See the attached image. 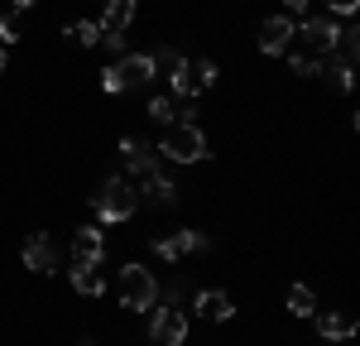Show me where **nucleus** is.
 Segmentation results:
<instances>
[{
  "label": "nucleus",
  "instance_id": "1",
  "mask_svg": "<svg viewBox=\"0 0 360 346\" xmlns=\"http://www.w3.org/2000/svg\"><path fill=\"white\" fill-rule=\"evenodd\" d=\"M168 82H173L178 101H197L207 86L217 82V63L212 58H178V68L168 72Z\"/></svg>",
  "mask_w": 360,
  "mask_h": 346
},
{
  "label": "nucleus",
  "instance_id": "2",
  "mask_svg": "<svg viewBox=\"0 0 360 346\" xmlns=\"http://www.w3.org/2000/svg\"><path fill=\"white\" fill-rule=\"evenodd\" d=\"M115 288H120V303H125L130 313H149V308L159 303V279H154L144 264H125L120 279H115Z\"/></svg>",
  "mask_w": 360,
  "mask_h": 346
},
{
  "label": "nucleus",
  "instance_id": "3",
  "mask_svg": "<svg viewBox=\"0 0 360 346\" xmlns=\"http://www.w3.org/2000/svg\"><path fill=\"white\" fill-rule=\"evenodd\" d=\"M159 72H154V58L149 53H120L106 68V77H101V86L106 91H135V86H144V82H154Z\"/></svg>",
  "mask_w": 360,
  "mask_h": 346
},
{
  "label": "nucleus",
  "instance_id": "4",
  "mask_svg": "<svg viewBox=\"0 0 360 346\" xmlns=\"http://www.w3.org/2000/svg\"><path fill=\"white\" fill-rule=\"evenodd\" d=\"M91 207H96L101 222H125L139 207V198H135V188H130L125 178H101V188L91 193Z\"/></svg>",
  "mask_w": 360,
  "mask_h": 346
},
{
  "label": "nucleus",
  "instance_id": "5",
  "mask_svg": "<svg viewBox=\"0 0 360 346\" xmlns=\"http://www.w3.org/2000/svg\"><path fill=\"white\" fill-rule=\"evenodd\" d=\"M159 149H164V159H173V164H197V159H207V140H202L197 125H173Z\"/></svg>",
  "mask_w": 360,
  "mask_h": 346
},
{
  "label": "nucleus",
  "instance_id": "6",
  "mask_svg": "<svg viewBox=\"0 0 360 346\" xmlns=\"http://www.w3.org/2000/svg\"><path fill=\"white\" fill-rule=\"evenodd\" d=\"M25 264L34 274H53L58 264H63V250H58V241L49 231H39V236H29L25 241Z\"/></svg>",
  "mask_w": 360,
  "mask_h": 346
},
{
  "label": "nucleus",
  "instance_id": "7",
  "mask_svg": "<svg viewBox=\"0 0 360 346\" xmlns=\"http://www.w3.org/2000/svg\"><path fill=\"white\" fill-rule=\"evenodd\" d=\"M149 337H154L159 346H183V337H188V317H183V308H159L154 322H149Z\"/></svg>",
  "mask_w": 360,
  "mask_h": 346
},
{
  "label": "nucleus",
  "instance_id": "8",
  "mask_svg": "<svg viewBox=\"0 0 360 346\" xmlns=\"http://www.w3.org/2000/svg\"><path fill=\"white\" fill-rule=\"evenodd\" d=\"M154 250L164 260H178V255H188V250H212V236H202V231H168V236L154 241Z\"/></svg>",
  "mask_w": 360,
  "mask_h": 346
},
{
  "label": "nucleus",
  "instance_id": "9",
  "mask_svg": "<svg viewBox=\"0 0 360 346\" xmlns=\"http://www.w3.org/2000/svg\"><path fill=\"white\" fill-rule=\"evenodd\" d=\"M197 313L207 317V322H226V317L236 313V303H231L226 288H197Z\"/></svg>",
  "mask_w": 360,
  "mask_h": 346
},
{
  "label": "nucleus",
  "instance_id": "10",
  "mask_svg": "<svg viewBox=\"0 0 360 346\" xmlns=\"http://www.w3.org/2000/svg\"><path fill=\"white\" fill-rule=\"evenodd\" d=\"M336 34H341V25H336L332 15H322V20H307V25H303V39H307V49H312V53H332Z\"/></svg>",
  "mask_w": 360,
  "mask_h": 346
},
{
  "label": "nucleus",
  "instance_id": "11",
  "mask_svg": "<svg viewBox=\"0 0 360 346\" xmlns=\"http://www.w3.org/2000/svg\"><path fill=\"white\" fill-rule=\"evenodd\" d=\"M288 44H293V20H264L259 53H288Z\"/></svg>",
  "mask_w": 360,
  "mask_h": 346
},
{
  "label": "nucleus",
  "instance_id": "12",
  "mask_svg": "<svg viewBox=\"0 0 360 346\" xmlns=\"http://www.w3.org/2000/svg\"><path fill=\"white\" fill-rule=\"evenodd\" d=\"M120 154H125L130 173H139V178H154V173H159V154H154V149H144L139 140H125V144H120Z\"/></svg>",
  "mask_w": 360,
  "mask_h": 346
},
{
  "label": "nucleus",
  "instance_id": "13",
  "mask_svg": "<svg viewBox=\"0 0 360 346\" xmlns=\"http://www.w3.org/2000/svg\"><path fill=\"white\" fill-rule=\"evenodd\" d=\"M72 255L77 260H106V236H101V226H82L77 236H72Z\"/></svg>",
  "mask_w": 360,
  "mask_h": 346
},
{
  "label": "nucleus",
  "instance_id": "14",
  "mask_svg": "<svg viewBox=\"0 0 360 346\" xmlns=\"http://www.w3.org/2000/svg\"><path fill=\"white\" fill-rule=\"evenodd\" d=\"M317 332H322L327 342H351V337H356V317L351 313H322L317 317Z\"/></svg>",
  "mask_w": 360,
  "mask_h": 346
},
{
  "label": "nucleus",
  "instance_id": "15",
  "mask_svg": "<svg viewBox=\"0 0 360 346\" xmlns=\"http://www.w3.org/2000/svg\"><path fill=\"white\" fill-rule=\"evenodd\" d=\"M135 198H144V202H178V188H173V183H168L164 173H154V178H139V193Z\"/></svg>",
  "mask_w": 360,
  "mask_h": 346
},
{
  "label": "nucleus",
  "instance_id": "16",
  "mask_svg": "<svg viewBox=\"0 0 360 346\" xmlns=\"http://www.w3.org/2000/svg\"><path fill=\"white\" fill-rule=\"evenodd\" d=\"M72 288L77 293H101V264L96 260H77L72 264Z\"/></svg>",
  "mask_w": 360,
  "mask_h": 346
},
{
  "label": "nucleus",
  "instance_id": "17",
  "mask_svg": "<svg viewBox=\"0 0 360 346\" xmlns=\"http://www.w3.org/2000/svg\"><path fill=\"white\" fill-rule=\"evenodd\" d=\"M332 63H341V68H351V63H356V53H360V34L356 29H341V34H336V44H332Z\"/></svg>",
  "mask_w": 360,
  "mask_h": 346
},
{
  "label": "nucleus",
  "instance_id": "18",
  "mask_svg": "<svg viewBox=\"0 0 360 346\" xmlns=\"http://www.w3.org/2000/svg\"><path fill=\"white\" fill-rule=\"evenodd\" d=\"M139 0H106V29H125L135 20Z\"/></svg>",
  "mask_w": 360,
  "mask_h": 346
},
{
  "label": "nucleus",
  "instance_id": "19",
  "mask_svg": "<svg viewBox=\"0 0 360 346\" xmlns=\"http://www.w3.org/2000/svg\"><path fill=\"white\" fill-rule=\"evenodd\" d=\"M288 313H293V317H312V313H317V298H312V288H307V284L288 288Z\"/></svg>",
  "mask_w": 360,
  "mask_h": 346
},
{
  "label": "nucleus",
  "instance_id": "20",
  "mask_svg": "<svg viewBox=\"0 0 360 346\" xmlns=\"http://www.w3.org/2000/svg\"><path fill=\"white\" fill-rule=\"evenodd\" d=\"M68 39H77L82 49H96V39H101V25H96V20H82V25H68Z\"/></svg>",
  "mask_w": 360,
  "mask_h": 346
},
{
  "label": "nucleus",
  "instance_id": "21",
  "mask_svg": "<svg viewBox=\"0 0 360 346\" xmlns=\"http://www.w3.org/2000/svg\"><path fill=\"white\" fill-rule=\"evenodd\" d=\"M159 293H164V298H168V308H183L188 298H197V293H193V284H188V279H173V284H168V288H159Z\"/></svg>",
  "mask_w": 360,
  "mask_h": 346
},
{
  "label": "nucleus",
  "instance_id": "22",
  "mask_svg": "<svg viewBox=\"0 0 360 346\" xmlns=\"http://www.w3.org/2000/svg\"><path fill=\"white\" fill-rule=\"evenodd\" d=\"M20 34H25V29H20V10L5 5V10H0V39H20Z\"/></svg>",
  "mask_w": 360,
  "mask_h": 346
},
{
  "label": "nucleus",
  "instance_id": "23",
  "mask_svg": "<svg viewBox=\"0 0 360 346\" xmlns=\"http://www.w3.org/2000/svg\"><path fill=\"white\" fill-rule=\"evenodd\" d=\"M173 111H178V106H173V96H154V101H149L154 125H168V120H173Z\"/></svg>",
  "mask_w": 360,
  "mask_h": 346
},
{
  "label": "nucleus",
  "instance_id": "24",
  "mask_svg": "<svg viewBox=\"0 0 360 346\" xmlns=\"http://www.w3.org/2000/svg\"><path fill=\"white\" fill-rule=\"evenodd\" d=\"M96 44L111 49V53H130V49H125V29H106L101 25V39H96Z\"/></svg>",
  "mask_w": 360,
  "mask_h": 346
},
{
  "label": "nucleus",
  "instance_id": "25",
  "mask_svg": "<svg viewBox=\"0 0 360 346\" xmlns=\"http://www.w3.org/2000/svg\"><path fill=\"white\" fill-rule=\"evenodd\" d=\"M293 72H298V77H322V63L307 58V53H298V58H293Z\"/></svg>",
  "mask_w": 360,
  "mask_h": 346
},
{
  "label": "nucleus",
  "instance_id": "26",
  "mask_svg": "<svg viewBox=\"0 0 360 346\" xmlns=\"http://www.w3.org/2000/svg\"><path fill=\"white\" fill-rule=\"evenodd\" d=\"M360 0H327V15H356Z\"/></svg>",
  "mask_w": 360,
  "mask_h": 346
},
{
  "label": "nucleus",
  "instance_id": "27",
  "mask_svg": "<svg viewBox=\"0 0 360 346\" xmlns=\"http://www.w3.org/2000/svg\"><path fill=\"white\" fill-rule=\"evenodd\" d=\"M307 5H312V0H288V10H293V15H303Z\"/></svg>",
  "mask_w": 360,
  "mask_h": 346
},
{
  "label": "nucleus",
  "instance_id": "28",
  "mask_svg": "<svg viewBox=\"0 0 360 346\" xmlns=\"http://www.w3.org/2000/svg\"><path fill=\"white\" fill-rule=\"evenodd\" d=\"M10 5H15V10H25V5H34V0H10Z\"/></svg>",
  "mask_w": 360,
  "mask_h": 346
},
{
  "label": "nucleus",
  "instance_id": "29",
  "mask_svg": "<svg viewBox=\"0 0 360 346\" xmlns=\"http://www.w3.org/2000/svg\"><path fill=\"white\" fill-rule=\"evenodd\" d=\"M0 72H5V49H0Z\"/></svg>",
  "mask_w": 360,
  "mask_h": 346
},
{
  "label": "nucleus",
  "instance_id": "30",
  "mask_svg": "<svg viewBox=\"0 0 360 346\" xmlns=\"http://www.w3.org/2000/svg\"><path fill=\"white\" fill-rule=\"evenodd\" d=\"M332 346H351V342H332Z\"/></svg>",
  "mask_w": 360,
  "mask_h": 346
}]
</instances>
